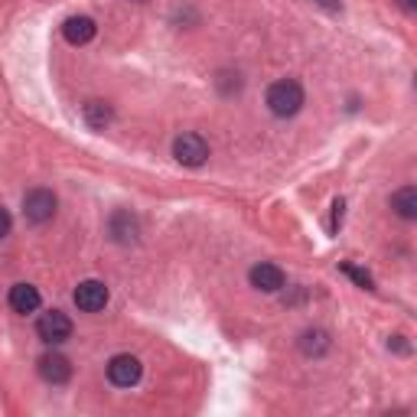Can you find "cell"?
Returning a JSON list of instances; mask_svg holds the SVG:
<instances>
[{"label": "cell", "mask_w": 417, "mask_h": 417, "mask_svg": "<svg viewBox=\"0 0 417 417\" xmlns=\"http://www.w3.org/2000/svg\"><path fill=\"white\" fill-rule=\"evenodd\" d=\"M264 101H268V111L274 118H294L307 105V95H303V85L297 79H280L268 89Z\"/></svg>", "instance_id": "obj_1"}, {"label": "cell", "mask_w": 417, "mask_h": 417, "mask_svg": "<svg viewBox=\"0 0 417 417\" xmlns=\"http://www.w3.org/2000/svg\"><path fill=\"white\" fill-rule=\"evenodd\" d=\"M56 192L52 189H30L26 196H23V215H26V222H33V225H43V222H50L52 215H56Z\"/></svg>", "instance_id": "obj_2"}, {"label": "cell", "mask_w": 417, "mask_h": 417, "mask_svg": "<svg viewBox=\"0 0 417 417\" xmlns=\"http://www.w3.org/2000/svg\"><path fill=\"white\" fill-rule=\"evenodd\" d=\"M173 157H176V163H183V167H202L208 160V144L199 134H179L176 140H173Z\"/></svg>", "instance_id": "obj_3"}, {"label": "cell", "mask_w": 417, "mask_h": 417, "mask_svg": "<svg viewBox=\"0 0 417 417\" xmlns=\"http://www.w3.org/2000/svg\"><path fill=\"white\" fill-rule=\"evenodd\" d=\"M36 333H40L43 342H50V346H59L66 339L72 336V319L62 313V310H50V313H43L36 319Z\"/></svg>", "instance_id": "obj_4"}, {"label": "cell", "mask_w": 417, "mask_h": 417, "mask_svg": "<svg viewBox=\"0 0 417 417\" xmlns=\"http://www.w3.org/2000/svg\"><path fill=\"white\" fill-rule=\"evenodd\" d=\"M140 358L130 356V352H121V356H114L108 362V381L118 388H134L140 381Z\"/></svg>", "instance_id": "obj_5"}, {"label": "cell", "mask_w": 417, "mask_h": 417, "mask_svg": "<svg viewBox=\"0 0 417 417\" xmlns=\"http://www.w3.org/2000/svg\"><path fill=\"white\" fill-rule=\"evenodd\" d=\"M108 287L101 284V280H82L79 287H75V294H72V300H75V307L82 310V313H98V310L108 307Z\"/></svg>", "instance_id": "obj_6"}, {"label": "cell", "mask_w": 417, "mask_h": 417, "mask_svg": "<svg viewBox=\"0 0 417 417\" xmlns=\"http://www.w3.org/2000/svg\"><path fill=\"white\" fill-rule=\"evenodd\" d=\"M248 280H251V287L261 290V294H278V290H284V284H287L284 271H280L278 264H271V261H258V264L248 271Z\"/></svg>", "instance_id": "obj_7"}, {"label": "cell", "mask_w": 417, "mask_h": 417, "mask_svg": "<svg viewBox=\"0 0 417 417\" xmlns=\"http://www.w3.org/2000/svg\"><path fill=\"white\" fill-rule=\"evenodd\" d=\"M40 375L50 381V385H66L72 378V365H69V358L59 356V352H46V356L40 358Z\"/></svg>", "instance_id": "obj_8"}, {"label": "cell", "mask_w": 417, "mask_h": 417, "mask_svg": "<svg viewBox=\"0 0 417 417\" xmlns=\"http://www.w3.org/2000/svg\"><path fill=\"white\" fill-rule=\"evenodd\" d=\"M95 33H98V26H95L91 17H69V20L62 23V36H66V43H72V46L91 43L95 40Z\"/></svg>", "instance_id": "obj_9"}, {"label": "cell", "mask_w": 417, "mask_h": 417, "mask_svg": "<svg viewBox=\"0 0 417 417\" xmlns=\"http://www.w3.org/2000/svg\"><path fill=\"white\" fill-rule=\"evenodd\" d=\"M10 310L13 313H36L40 310V303H43V297H40V290L33 287V284H13L10 287Z\"/></svg>", "instance_id": "obj_10"}, {"label": "cell", "mask_w": 417, "mask_h": 417, "mask_svg": "<svg viewBox=\"0 0 417 417\" xmlns=\"http://www.w3.org/2000/svg\"><path fill=\"white\" fill-rule=\"evenodd\" d=\"M82 114H85V124H89L91 130H105L111 121H114V108H111L108 101H98V98L85 101Z\"/></svg>", "instance_id": "obj_11"}, {"label": "cell", "mask_w": 417, "mask_h": 417, "mask_svg": "<svg viewBox=\"0 0 417 417\" xmlns=\"http://www.w3.org/2000/svg\"><path fill=\"white\" fill-rule=\"evenodd\" d=\"M391 208H395L401 219H417V186H401L391 196Z\"/></svg>", "instance_id": "obj_12"}, {"label": "cell", "mask_w": 417, "mask_h": 417, "mask_svg": "<svg viewBox=\"0 0 417 417\" xmlns=\"http://www.w3.org/2000/svg\"><path fill=\"white\" fill-rule=\"evenodd\" d=\"M111 238L124 241V245L137 238V222H134V215H130V212H118V215L111 219Z\"/></svg>", "instance_id": "obj_13"}, {"label": "cell", "mask_w": 417, "mask_h": 417, "mask_svg": "<svg viewBox=\"0 0 417 417\" xmlns=\"http://www.w3.org/2000/svg\"><path fill=\"white\" fill-rule=\"evenodd\" d=\"M326 349H329V336L323 329H307V333L300 336V352H303V356H310V358L323 356Z\"/></svg>", "instance_id": "obj_14"}, {"label": "cell", "mask_w": 417, "mask_h": 417, "mask_svg": "<svg viewBox=\"0 0 417 417\" xmlns=\"http://www.w3.org/2000/svg\"><path fill=\"white\" fill-rule=\"evenodd\" d=\"M342 268V274H349V278L356 280L358 287H365V290H375V280H372V274L362 268H356V264H339Z\"/></svg>", "instance_id": "obj_15"}, {"label": "cell", "mask_w": 417, "mask_h": 417, "mask_svg": "<svg viewBox=\"0 0 417 417\" xmlns=\"http://www.w3.org/2000/svg\"><path fill=\"white\" fill-rule=\"evenodd\" d=\"M10 212H7V208L0 206V238H7V235H10Z\"/></svg>", "instance_id": "obj_16"}, {"label": "cell", "mask_w": 417, "mask_h": 417, "mask_svg": "<svg viewBox=\"0 0 417 417\" xmlns=\"http://www.w3.org/2000/svg\"><path fill=\"white\" fill-rule=\"evenodd\" d=\"M317 7H323V10H329V13H339L342 10V0H313Z\"/></svg>", "instance_id": "obj_17"}, {"label": "cell", "mask_w": 417, "mask_h": 417, "mask_svg": "<svg viewBox=\"0 0 417 417\" xmlns=\"http://www.w3.org/2000/svg\"><path fill=\"white\" fill-rule=\"evenodd\" d=\"M397 3H401V10H404V13H414L417 10V0H397Z\"/></svg>", "instance_id": "obj_18"}]
</instances>
